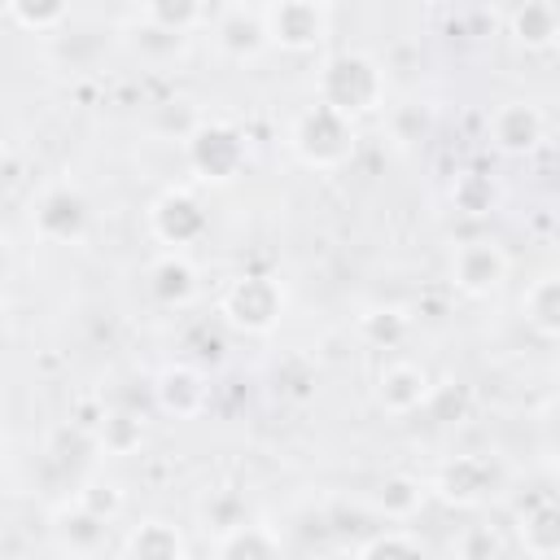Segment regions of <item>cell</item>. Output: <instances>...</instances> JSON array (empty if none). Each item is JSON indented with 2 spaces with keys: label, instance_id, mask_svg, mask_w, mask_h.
Instances as JSON below:
<instances>
[{
  "label": "cell",
  "instance_id": "31",
  "mask_svg": "<svg viewBox=\"0 0 560 560\" xmlns=\"http://www.w3.org/2000/svg\"><path fill=\"white\" fill-rule=\"evenodd\" d=\"M429 114L420 109V105H398V109H389V140L394 144H402V149H411L416 140H424L429 136Z\"/></svg>",
  "mask_w": 560,
  "mask_h": 560
},
{
  "label": "cell",
  "instance_id": "16",
  "mask_svg": "<svg viewBox=\"0 0 560 560\" xmlns=\"http://www.w3.org/2000/svg\"><path fill=\"white\" fill-rule=\"evenodd\" d=\"M508 35L525 52H551L560 44V4L556 0H525L508 9Z\"/></svg>",
  "mask_w": 560,
  "mask_h": 560
},
{
  "label": "cell",
  "instance_id": "5",
  "mask_svg": "<svg viewBox=\"0 0 560 560\" xmlns=\"http://www.w3.org/2000/svg\"><path fill=\"white\" fill-rule=\"evenodd\" d=\"M424 486H429V499H438V503H446L455 512H477L503 490V468H499L494 455L468 451V455L446 459Z\"/></svg>",
  "mask_w": 560,
  "mask_h": 560
},
{
  "label": "cell",
  "instance_id": "19",
  "mask_svg": "<svg viewBox=\"0 0 560 560\" xmlns=\"http://www.w3.org/2000/svg\"><path fill=\"white\" fill-rule=\"evenodd\" d=\"M122 551H127V560H188V538L175 521L144 516L140 525L127 529Z\"/></svg>",
  "mask_w": 560,
  "mask_h": 560
},
{
  "label": "cell",
  "instance_id": "11",
  "mask_svg": "<svg viewBox=\"0 0 560 560\" xmlns=\"http://www.w3.org/2000/svg\"><path fill=\"white\" fill-rule=\"evenodd\" d=\"M206 26H210L214 48L228 61H241L245 66V61H254V57L267 52V31H262L258 4H219V9H210Z\"/></svg>",
  "mask_w": 560,
  "mask_h": 560
},
{
  "label": "cell",
  "instance_id": "10",
  "mask_svg": "<svg viewBox=\"0 0 560 560\" xmlns=\"http://www.w3.org/2000/svg\"><path fill=\"white\" fill-rule=\"evenodd\" d=\"M486 140L503 158H534L547 144V114L534 101H503L486 118Z\"/></svg>",
  "mask_w": 560,
  "mask_h": 560
},
{
  "label": "cell",
  "instance_id": "22",
  "mask_svg": "<svg viewBox=\"0 0 560 560\" xmlns=\"http://www.w3.org/2000/svg\"><path fill=\"white\" fill-rule=\"evenodd\" d=\"M446 201H451L464 219H486V214L499 206V184H494L486 171L468 166V171H455V175H451Z\"/></svg>",
  "mask_w": 560,
  "mask_h": 560
},
{
  "label": "cell",
  "instance_id": "28",
  "mask_svg": "<svg viewBox=\"0 0 560 560\" xmlns=\"http://www.w3.org/2000/svg\"><path fill=\"white\" fill-rule=\"evenodd\" d=\"M508 542L499 534V525H486V521H472V525H459L455 538H451V556L455 560H503Z\"/></svg>",
  "mask_w": 560,
  "mask_h": 560
},
{
  "label": "cell",
  "instance_id": "8",
  "mask_svg": "<svg viewBox=\"0 0 560 560\" xmlns=\"http://www.w3.org/2000/svg\"><path fill=\"white\" fill-rule=\"evenodd\" d=\"M31 228L39 241L48 245H79L92 228V201L83 197V188L74 184H48L35 201H31Z\"/></svg>",
  "mask_w": 560,
  "mask_h": 560
},
{
  "label": "cell",
  "instance_id": "9",
  "mask_svg": "<svg viewBox=\"0 0 560 560\" xmlns=\"http://www.w3.org/2000/svg\"><path fill=\"white\" fill-rule=\"evenodd\" d=\"M206 232H210V210H206L201 197L188 192V188H166V192L149 206V236H153L162 249L184 254L188 245L206 241Z\"/></svg>",
  "mask_w": 560,
  "mask_h": 560
},
{
  "label": "cell",
  "instance_id": "29",
  "mask_svg": "<svg viewBox=\"0 0 560 560\" xmlns=\"http://www.w3.org/2000/svg\"><path fill=\"white\" fill-rule=\"evenodd\" d=\"M70 503L114 525V521H118V512H122V503H127V494H122V486H118V481H105V477H88V481L74 490V499H70Z\"/></svg>",
  "mask_w": 560,
  "mask_h": 560
},
{
  "label": "cell",
  "instance_id": "17",
  "mask_svg": "<svg viewBox=\"0 0 560 560\" xmlns=\"http://www.w3.org/2000/svg\"><path fill=\"white\" fill-rule=\"evenodd\" d=\"M210 18V4H197V0H149L136 9V22L140 31L158 35V39H171V44H184L188 31L206 26Z\"/></svg>",
  "mask_w": 560,
  "mask_h": 560
},
{
  "label": "cell",
  "instance_id": "26",
  "mask_svg": "<svg viewBox=\"0 0 560 560\" xmlns=\"http://www.w3.org/2000/svg\"><path fill=\"white\" fill-rule=\"evenodd\" d=\"M354 560H429V551H424V542L407 525H389V529H376L354 551Z\"/></svg>",
  "mask_w": 560,
  "mask_h": 560
},
{
  "label": "cell",
  "instance_id": "21",
  "mask_svg": "<svg viewBox=\"0 0 560 560\" xmlns=\"http://www.w3.org/2000/svg\"><path fill=\"white\" fill-rule=\"evenodd\" d=\"M521 319L538 341H556L560 337V276L542 271L525 284L521 293Z\"/></svg>",
  "mask_w": 560,
  "mask_h": 560
},
{
  "label": "cell",
  "instance_id": "6",
  "mask_svg": "<svg viewBox=\"0 0 560 560\" xmlns=\"http://www.w3.org/2000/svg\"><path fill=\"white\" fill-rule=\"evenodd\" d=\"M258 13H262L267 48L280 52H315L332 35V4L324 0H271L258 4Z\"/></svg>",
  "mask_w": 560,
  "mask_h": 560
},
{
  "label": "cell",
  "instance_id": "3",
  "mask_svg": "<svg viewBox=\"0 0 560 560\" xmlns=\"http://www.w3.org/2000/svg\"><path fill=\"white\" fill-rule=\"evenodd\" d=\"M214 311L241 337H271L284 319V284L267 271H241L219 289Z\"/></svg>",
  "mask_w": 560,
  "mask_h": 560
},
{
  "label": "cell",
  "instance_id": "30",
  "mask_svg": "<svg viewBox=\"0 0 560 560\" xmlns=\"http://www.w3.org/2000/svg\"><path fill=\"white\" fill-rule=\"evenodd\" d=\"M201 521H206V529L219 538V534L236 529L241 521H249V512H245V499H241L236 490H210V499L201 503Z\"/></svg>",
  "mask_w": 560,
  "mask_h": 560
},
{
  "label": "cell",
  "instance_id": "27",
  "mask_svg": "<svg viewBox=\"0 0 560 560\" xmlns=\"http://www.w3.org/2000/svg\"><path fill=\"white\" fill-rule=\"evenodd\" d=\"M4 22H13L22 35H57L70 22V4H31V0H9Z\"/></svg>",
  "mask_w": 560,
  "mask_h": 560
},
{
  "label": "cell",
  "instance_id": "4",
  "mask_svg": "<svg viewBox=\"0 0 560 560\" xmlns=\"http://www.w3.org/2000/svg\"><path fill=\"white\" fill-rule=\"evenodd\" d=\"M184 162L201 184H232L249 166V140L236 122L223 118H197V127L184 136Z\"/></svg>",
  "mask_w": 560,
  "mask_h": 560
},
{
  "label": "cell",
  "instance_id": "24",
  "mask_svg": "<svg viewBox=\"0 0 560 560\" xmlns=\"http://www.w3.org/2000/svg\"><path fill=\"white\" fill-rule=\"evenodd\" d=\"M359 337L372 350H398L411 337V311L407 306H368L359 315Z\"/></svg>",
  "mask_w": 560,
  "mask_h": 560
},
{
  "label": "cell",
  "instance_id": "15",
  "mask_svg": "<svg viewBox=\"0 0 560 560\" xmlns=\"http://www.w3.org/2000/svg\"><path fill=\"white\" fill-rule=\"evenodd\" d=\"M516 542L529 560H556L560 556V508L542 490L525 508H516Z\"/></svg>",
  "mask_w": 560,
  "mask_h": 560
},
{
  "label": "cell",
  "instance_id": "23",
  "mask_svg": "<svg viewBox=\"0 0 560 560\" xmlns=\"http://www.w3.org/2000/svg\"><path fill=\"white\" fill-rule=\"evenodd\" d=\"M92 446H101L105 455H136L144 446V420L127 407H105V416L92 433Z\"/></svg>",
  "mask_w": 560,
  "mask_h": 560
},
{
  "label": "cell",
  "instance_id": "7",
  "mask_svg": "<svg viewBox=\"0 0 560 560\" xmlns=\"http://www.w3.org/2000/svg\"><path fill=\"white\" fill-rule=\"evenodd\" d=\"M508 271H512V258L499 241L490 236H468L451 249V262H446V276H451V289L464 293V298H494L503 284H508Z\"/></svg>",
  "mask_w": 560,
  "mask_h": 560
},
{
  "label": "cell",
  "instance_id": "32",
  "mask_svg": "<svg viewBox=\"0 0 560 560\" xmlns=\"http://www.w3.org/2000/svg\"><path fill=\"white\" fill-rule=\"evenodd\" d=\"M0 280H4V254H0Z\"/></svg>",
  "mask_w": 560,
  "mask_h": 560
},
{
  "label": "cell",
  "instance_id": "25",
  "mask_svg": "<svg viewBox=\"0 0 560 560\" xmlns=\"http://www.w3.org/2000/svg\"><path fill=\"white\" fill-rule=\"evenodd\" d=\"M105 534H109V521H101V516H92V512H83V508H74V503L57 516V538H61V547L70 551V560L92 556V551L105 542Z\"/></svg>",
  "mask_w": 560,
  "mask_h": 560
},
{
  "label": "cell",
  "instance_id": "2",
  "mask_svg": "<svg viewBox=\"0 0 560 560\" xmlns=\"http://www.w3.org/2000/svg\"><path fill=\"white\" fill-rule=\"evenodd\" d=\"M289 153L306 166V171H341L350 166V158L359 153V122L341 118L337 109L311 101L289 118L284 131Z\"/></svg>",
  "mask_w": 560,
  "mask_h": 560
},
{
  "label": "cell",
  "instance_id": "18",
  "mask_svg": "<svg viewBox=\"0 0 560 560\" xmlns=\"http://www.w3.org/2000/svg\"><path fill=\"white\" fill-rule=\"evenodd\" d=\"M424 503H429V486L420 477H411V472L381 477L376 490H372V499H368L372 516H381L385 525H407Z\"/></svg>",
  "mask_w": 560,
  "mask_h": 560
},
{
  "label": "cell",
  "instance_id": "1",
  "mask_svg": "<svg viewBox=\"0 0 560 560\" xmlns=\"http://www.w3.org/2000/svg\"><path fill=\"white\" fill-rule=\"evenodd\" d=\"M385 96H389L385 66L372 52H359V48H341V52L324 57V66L315 74V101L337 109L350 122L385 109Z\"/></svg>",
  "mask_w": 560,
  "mask_h": 560
},
{
  "label": "cell",
  "instance_id": "13",
  "mask_svg": "<svg viewBox=\"0 0 560 560\" xmlns=\"http://www.w3.org/2000/svg\"><path fill=\"white\" fill-rule=\"evenodd\" d=\"M153 402L171 420H197L210 407V381L192 363H166L153 381Z\"/></svg>",
  "mask_w": 560,
  "mask_h": 560
},
{
  "label": "cell",
  "instance_id": "12",
  "mask_svg": "<svg viewBox=\"0 0 560 560\" xmlns=\"http://www.w3.org/2000/svg\"><path fill=\"white\" fill-rule=\"evenodd\" d=\"M433 398V376L416 359H389L376 372V407L385 416H416Z\"/></svg>",
  "mask_w": 560,
  "mask_h": 560
},
{
  "label": "cell",
  "instance_id": "14",
  "mask_svg": "<svg viewBox=\"0 0 560 560\" xmlns=\"http://www.w3.org/2000/svg\"><path fill=\"white\" fill-rule=\"evenodd\" d=\"M144 293L162 306V311H184L197 302L201 293V280H197V267L188 254H175V249H162L158 258H149L144 267Z\"/></svg>",
  "mask_w": 560,
  "mask_h": 560
},
{
  "label": "cell",
  "instance_id": "20",
  "mask_svg": "<svg viewBox=\"0 0 560 560\" xmlns=\"http://www.w3.org/2000/svg\"><path fill=\"white\" fill-rule=\"evenodd\" d=\"M210 560H284V538L262 521H241L236 529L214 538Z\"/></svg>",
  "mask_w": 560,
  "mask_h": 560
}]
</instances>
